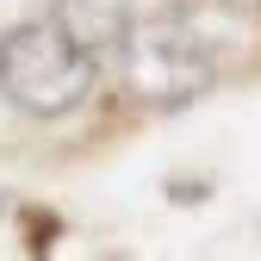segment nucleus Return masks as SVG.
I'll return each mask as SVG.
<instances>
[{
  "label": "nucleus",
  "instance_id": "f03ea898",
  "mask_svg": "<svg viewBox=\"0 0 261 261\" xmlns=\"http://www.w3.org/2000/svg\"><path fill=\"white\" fill-rule=\"evenodd\" d=\"M56 25L69 31V38L93 56V50H112L124 44V13H118V0H69V7L56 13Z\"/></svg>",
  "mask_w": 261,
  "mask_h": 261
},
{
  "label": "nucleus",
  "instance_id": "f257e3e1",
  "mask_svg": "<svg viewBox=\"0 0 261 261\" xmlns=\"http://www.w3.org/2000/svg\"><path fill=\"white\" fill-rule=\"evenodd\" d=\"M0 87L13 93V106L56 118L87 100L93 87V56L62 31L56 19H31L0 38Z\"/></svg>",
  "mask_w": 261,
  "mask_h": 261
}]
</instances>
